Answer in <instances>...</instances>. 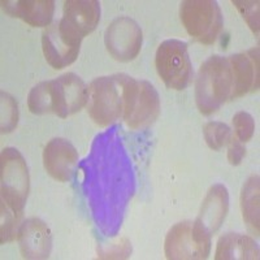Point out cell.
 Returning <instances> with one entry per match:
<instances>
[{"mask_svg":"<svg viewBox=\"0 0 260 260\" xmlns=\"http://www.w3.org/2000/svg\"><path fill=\"white\" fill-rule=\"evenodd\" d=\"M2 111H0V129L2 133L12 132L18 122V108L17 103L11 95L2 92Z\"/></svg>","mask_w":260,"mask_h":260,"instance_id":"obj_21","label":"cell"},{"mask_svg":"<svg viewBox=\"0 0 260 260\" xmlns=\"http://www.w3.org/2000/svg\"><path fill=\"white\" fill-rule=\"evenodd\" d=\"M82 38L67 29L61 22H53L42 34V50L46 61L55 69L73 64L80 53Z\"/></svg>","mask_w":260,"mask_h":260,"instance_id":"obj_9","label":"cell"},{"mask_svg":"<svg viewBox=\"0 0 260 260\" xmlns=\"http://www.w3.org/2000/svg\"><path fill=\"white\" fill-rule=\"evenodd\" d=\"M78 164V152L69 141L53 138L43 151V166L46 172L60 182L72 180Z\"/></svg>","mask_w":260,"mask_h":260,"instance_id":"obj_11","label":"cell"},{"mask_svg":"<svg viewBox=\"0 0 260 260\" xmlns=\"http://www.w3.org/2000/svg\"><path fill=\"white\" fill-rule=\"evenodd\" d=\"M259 176H251L241 191V211L247 228L259 236Z\"/></svg>","mask_w":260,"mask_h":260,"instance_id":"obj_18","label":"cell"},{"mask_svg":"<svg viewBox=\"0 0 260 260\" xmlns=\"http://www.w3.org/2000/svg\"><path fill=\"white\" fill-rule=\"evenodd\" d=\"M164 251L169 260L207 259L211 251V236L195 222H178L167 234Z\"/></svg>","mask_w":260,"mask_h":260,"instance_id":"obj_8","label":"cell"},{"mask_svg":"<svg viewBox=\"0 0 260 260\" xmlns=\"http://www.w3.org/2000/svg\"><path fill=\"white\" fill-rule=\"evenodd\" d=\"M2 7L8 16L36 27L50 26L55 12L52 0H3Z\"/></svg>","mask_w":260,"mask_h":260,"instance_id":"obj_16","label":"cell"},{"mask_svg":"<svg viewBox=\"0 0 260 260\" xmlns=\"http://www.w3.org/2000/svg\"><path fill=\"white\" fill-rule=\"evenodd\" d=\"M259 246L251 237L240 233L222 236L216 247V260H255L259 259Z\"/></svg>","mask_w":260,"mask_h":260,"instance_id":"obj_17","label":"cell"},{"mask_svg":"<svg viewBox=\"0 0 260 260\" xmlns=\"http://www.w3.org/2000/svg\"><path fill=\"white\" fill-rule=\"evenodd\" d=\"M30 190L29 169L21 152L8 147L0 157V191L2 202L22 213Z\"/></svg>","mask_w":260,"mask_h":260,"instance_id":"obj_4","label":"cell"},{"mask_svg":"<svg viewBox=\"0 0 260 260\" xmlns=\"http://www.w3.org/2000/svg\"><path fill=\"white\" fill-rule=\"evenodd\" d=\"M233 126L236 130V137L242 143L248 142L254 136V118L250 113L245 112V111H240L233 116Z\"/></svg>","mask_w":260,"mask_h":260,"instance_id":"obj_23","label":"cell"},{"mask_svg":"<svg viewBox=\"0 0 260 260\" xmlns=\"http://www.w3.org/2000/svg\"><path fill=\"white\" fill-rule=\"evenodd\" d=\"M86 108L99 126L115 124L124 115L122 89L117 76L98 77L87 87Z\"/></svg>","mask_w":260,"mask_h":260,"instance_id":"obj_5","label":"cell"},{"mask_svg":"<svg viewBox=\"0 0 260 260\" xmlns=\"http://www.w3.org/2000/svg\"><path fill=\"white\" fill-rule=\"evenodd\" d=\"M233 76L228 57L211 56L202 64L195 83V102L199 112L210 116L232 99Z\"/></svg>","mask_w":260,"mask_h":260,"instance_id":"obj_2","label":"cell"},{"mask_svg":"<svg viewBox=\"0 0 260 260\" xmlns=\"http://www.w3.org/2000/svg\"><path fill=\"white\" fill-rule=\"evenodd\" d=\"M87 86L74 73H65L34 86L27 96V107L34 115L53 113L65 118L86 106Z\"/></svg>","mask_w":260,"mask_h":260,"instance_id":"obj_1","label":"cell"},{"mask_svg":"<svg viewBox=\"0 0 260 260\" xmlns=\"http://www.w3.org/2000/svg\"><path fill=\"white\" fill-rule=\"evenodd\" d=\"M101 20V3L96 0H65L64 16L60 20L67 29L80 38L96 29Z\"/></svg>","mask_w":260,"mask_h":260,"instance_id":"obj_13","label":"cell"},{"mask_svg":"<svg viewBox=\"0 0 260 260\" xmlns=\"http://www.w3.org/2000/svg\"><path fill=\"white\" fill-rule=\"evenodd\" d=\"M157 74L172 90L186 89L192 80V65L187 45L178 39L164 41L155 55Z\"/></svg>","mask_w":260,"mask_h":260,"instance_id":"obj_7","label":"cell"},{"mask_svg":"<svg viewBox=\"0 0 260 260\" xmlns=\"http://www.w3.org/2000/svg\"><path fill=\"white\" fill-rule=\"evenodd\" d=\"M22 217V213L12 210L7 206L4 202H2V215H0V237H2V245L7 242H12L15 238L18 237L20 231V221Z\"/></svg>","mask_w":260,"mask_h":260,"instance_id":"obj_19","label":"cell"},{"mask_svg":"<svg viewBox=\"0 0 260 260\" xmlns=\"http://www.w3.org/2000/svg\"><path fill=\"white\" fill-rule=\"evenodd\" d=\"M228 59L231 62L232 76H233L232 99H237L257 90L259 87V48H251L245 53H236Z\"/></svg>","mask_w":260,"mask_h":260,"instance_id":"obj_14","label":"cell"},{"mask_svg":"<svg viewBox=\"0 0 260 260\" xmlns=\"http://www.w3.org/2000/svg\"><path fill=\"white\" fill-rule=\"evenodd\" d=\"M18 245L24 259H47L52 250V234L43 220L30 217L25 220L18 231Z\"/></svg>","mask_w":260,"mask_h":260,"instance_id":"obj_12","label":"cell"},{"mask_svg":"<svg viewBox=\"0 0 260 260\" xmlns=\"http://www.w3.org/2000/svg\"><path fill=\"white\" fill-rule=\"evenodd\" d=\"M180 17L189 36L202 45L215 43L224 24L221 9L213 0H185L180 6Z\"/></svg>","mask_w":260,"mask_h":260,"instance_id":"obj_6","label":"cell"},{"mask_svg":"<svg viewBox=\"0 0 260 260\" xmlns=\"http://www.w3.org/2000/svg\"><path fill=\"white\" fill-rule=\"evenodd\" d=\"M233 6L242 15L243 20L247 22L255 36H259V2H248V0H233Z\"/></svg>","mask_w":260,"mask_h":260,"instance_id":"obj_22","label":"cell"},{"mask_svg":"<svg viewBox=\"0 0 260 260\" xmlns=\"http://www.w3.org/2000/svg\"><path fill=\"white\" fill-rule=\"evenodd\" d=\"M142 42L143 34L139 25L125 16L115 18L104 34L107 51L117 61L136 59L142 47Z\"/></svg>","mask_w":260,"mask_h":260,"instance_id":"obj_10","label":"cell"},{"mask_svg":"<svg viewBox=\"0 0 260 260\" xmlns=\"http://www.w3.org/2000/svg\"><path fill=\"white\" fill-rule=\"evenodd\" d=\"M132 254V243L126 240L117 241L115 243H111L107 247H101L98 250V257L101 259H126Z\"/></svg>","mask_w":260,"mask_h":260,"instance_id":"obj_24","label":"cell"},{"mask_svg":"<svg viewBox=\"0 0 260 260\" xmlns=\"http://www.w3.org/2000/svg\"><path fill=\"white\" fill-rule=\"evenodd\" d=\"M203 136L208 147L215 151H219L231 141V127L224 122L210 121L204 125Z\"/></svg>","mask_w":260,"mask_h":260,"instance_id":"obj_20","label":"cell"},{"mask_svg":"<svg viewBox=\"0 0 260 260\" xmlns=\"http://www.w3.org/2000/svg\"><path fill=\"white\" fill-rule=\"evenodd\" d=\"M229 148H228V161L232 166H240L243 157L246 156V148L237 137H232L229 141Z\"/></svg>","mask_w":260,"mask_h":260,"instance_id":"obj_25","label":"cell"},{"mask_svg":"<svg viewBox=\"0 0 260 260\" xmlns=\"http://www.w3.org/2000/svg\"><path fill=\"white\" fill-rule=\"evenodd\" d=\"M122 89L124 121L130 129H141L154 124L160 115L159 92L148 81L116 74Z\"/></svg>","mask_w":260,"mask_h":260,"instance_id":"obj_3","label":"cell"},{"mask_svg":"<svg viewBox=\"0 0 260 260\" xmlns=\"http://www.w3.org/2000/svg\"><path fill=\"white\" fill-rule=\"evenodd\" d=\"M228 211H229V192L224 185L216 183L208 190L202 203L201 212L194 222L204 232H207L210 236H212L222 225Z\"/></svg>","mask_w":260,"mask_h":260,"instance_id":"obj_15","label":"cell"}]
</instances>
